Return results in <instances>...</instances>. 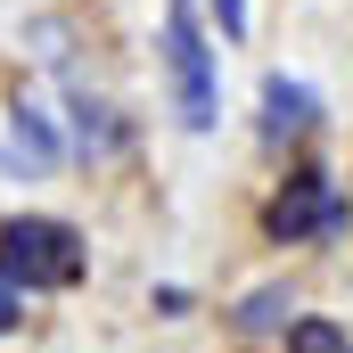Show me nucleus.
I'll return each mask as SVG.
<instances>
[{"instance_id": "obj_1", "label": "nucleus", "mask_w": 353, "mask_h": 353, "mask_svg": "<svg viewBox=\"0 0 353 353\" xmlns=\"http://www.w3.org/2000/svg\"><path fill=\"white\" fill-rule=\"evenodd\" d=\"M83 263H90L83 230H74V222H58V214H17V222L0 230V271H8V288H25V296L74 288Z\"/></svg>"}, {"instance_id": "obj_2", "label": "nucleus", "mask_w": 353, "mask_h": 353, "mask_svg": "<svg viewBox=\"0 0 353 353\" xmlns=\"http://www.w3.org/2000/svg\"><path fill=\"white\" fill-rule=\"evenodd\" d=\"M165 66H173V107L189 132H214L222 90H214V50L197 33V0H165Z\"/></svg>"}, {"instance_id": "obj_3", "label": "nucleus", "mask_w": 353, "mask_h": 353, "mask_svg": "<svg viewBox=\"0 0 353 353\" xmlns=\"http://www.w3.org/2000/svg\"><path fill=\"white\" fill-rule=\"evenodd\" d=\"M263 230L279 247H296V239H329V230H345V197H337V181L329 173H296L279 197H271Z\"/></svg>"}, {"instance_id": "obj_4", "label": "nucleus", "mask_w": 353, "mask_h": 353, "mask_svg": "<svg viewBox=\"0 0 353 353\" xmlns=\"http://www.w3.org/2000/svg\"><path fill=\"white\" fill-rule=\"evenodd\" d=\"M321 123V99L312 83H288V74H263V140H296Z\"/></svg>"}, {"instance_id": "obj_5", "label": "nucleus", "mask_w": 353, "mask_h": 353, "mask_svg": "<svg viewBox=\"0 0 353 353\" xmlns=\"http://www.w3.org/2000/svg\"><path fill=\"white\" fill-rule=\"evenodd\" d=\"M288 353H353V337L337 321H296V329H288Z\"/></svg>"}, {"instance_id": "obj_6", "label": "nucleus", "mask_w": 353, "mask_h": 353, "mask_svg": "<svg viewBox=\"0 0 353 353\" xmlns=\"http://www.w3.org/2000/svg\"><path fill=\"white\" fill-rule=\"evenodd\" d=\"M279 304H288V288H255V296L239 304V329H247V337H263V329H279Z\"/></svg>"}, {"instance_id": "obj_7", "label": "nucleus", "mask_w": 353, "mask_h": 353, "mask_svg": "<svg viewBox=\"0 0 353 353\" xmlns=\"http://www.w3.org/2000/svg\"><path fill=\"white\" fill-rule=\"evenodd\" d=\"M17 148H25L33 165H58V140H50V123H41L33 107H17Z\"/></svg>"}, {"instance_id": "obj_8", "label": "nucleus", "mask_w": 353, "mask_h": 353, "mask_svg": "<svg viewBox=\"0 0 353 353\" xmlns=\"http://www.w3.org/2000/svg\"><path fill=\"white\" fill-rule=\"evenodd\" d=\"M205 8L222 17V33H230V41H247V0H205Z\"/></svg>"}, {"instance_id": "obj_9", "label": "nucleus", "mask_w": 353, "mask_h": 353, "mask_svg": "<svg viewBox=\"0 0 353 353\" xmlns=\"http://www.w3.org/2000/svg\"><path fill=\"white\" fill-rule=\"evenodd\" d=\"M17 312H25V304H17V288H8V271H0V337L17 329Z\"/></svg>"}]
</instances>
